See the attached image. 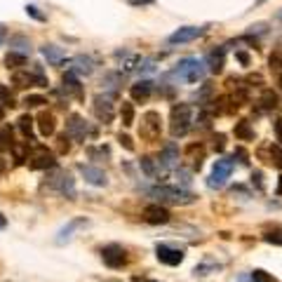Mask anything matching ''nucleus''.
<instances>
[{
    "instance_id": "nucleus-6",
    "label": "nucleus",
    "mask_w": 282,
    "mask_h": 282,
    "mask_svg": "<svg viewBox=\"0 0 282 282\" xmlns=\"http://www.w3.org/2000/svg\"><path fill=\"white\" fill-rule=\"evenodd\" d=\"M101 259L108 268H123L125 263H127V252L120 245H106L101 249Z\"/></svg>"
},
{
    "instance_id": "nucleus-21",
    "label": "nucleus",
    "mask_w": 282,
    "mask_h": 282,
    "mask_svg": "<svg viewBox=\"0 0 282 282\" xmlns=\"http://www.w3.org/2000/svg\"><path fill=\"white\" fill-rule=\"evenodd\" d=\"M64 94L66 96H71V94L80 96L83 94V90H80V85H78V80H76V73H71V71L64 76Z\"/></svg>"
},
{
    "instance_id": "nucleus-37",
    "label": "nucleus",
    "mask_w": 282,
    "mask_h": 282,
    "mask_svg": "<svg viewBox=\"0 0 282 282\" xmlns=\"http://www.w3.org/2000/svg\"><path fill=\"white\" fill-rule=\"evenodd\" d=\"M0 99H3L7 106H14V99H12V94H10V90H7L5 85H0Z\"/></svg>"
},
{
    "instance_id": "nucleus-25",
    "label": "nucleus",
    "mask_w": 282,
    "mask_h": 282,
    "mask_svg": "<svg viewBox=\"0 0 282 282\" xmlns=\"http://www.w3.org/2000/svg\"><path fill=\"white\" fill-rule=\"evenodd\" d=\"M266 151H268V165L277 167V170H282V151L277 148V146H266Z\"/></svg>"
},
{
    "instance_id": "nucleus-44",
    "label": "nucleus",
    "mask_w": 282,
    "mask_h": 282,
    "mask_svg": "<svg viewBox=\"0 0 282 282\" xmlns=\"http://www.w3.org/2000/svg\"><path fill=\"white\" fill-rule=\"evenodd\" d=\"M275 134H277V141H282V118L275 120Z\"/></svg>"
},
{
    "instance_id": "nucleus-33",
    "label": "nucleus",
    "mask_w": 282,
    "mask_h": 282,
    "mask_svg": "<svg viewBox=\"0 0 282 282\" xmlns=\"http://www.w3.org/2000/svg\"><path fill=\"white\" fill-rule=\"evenodd\" d=\"M0 148L5 151V148H12V132L10 127H3L0 130Z\"/></svg>"
},
{
    "instance_id": "nucleus-45",
    "label": "nucleus",
    "mask_w": 282,
    "mask_h": 282,
    "mask_svg": "<svg viewBox=\"0 0 282 282\" xmlns=\"http://www.w3.org/2000/svg\"><path fill=\"white\" fill-rule=\"evenodd\" d=\"M214 146H216V148H223V134H219V137H216V141H214Z\"/></svg>"
},
{
    "instance_id": "nucleus-27",
    "label": "nucleus",
    "mask_w": 282,
    "mask_h": 282,
    "mask_svg": "<svg viewBox=\"0 0 282 282\" xmlns=\"http://www.w3.org/2000/svg\"><path fill=\"white\" fill-rule=\"evenodd\" d=\"M120 116H123V125L130 127L134 123V106L130 101H123V108H120Z\"/></svg>"
},
{
    "instance_id": "nucleus-52",
    "label": "nucleus",
    "mask_w": 282,
    "mask_h": 282,
    "mask_svg": "<svg viewBox=\"0 0 282 282\" xmlns=\"http://www.w3.org/2000/svg\"><path fill=\"white\" fill-rule=\"evenodd\" d=\"M277 195H282V179H280V188H277Z\"/></svg>"
},
{
    "instance_id": "nucleus-15",
    "label": "nucleus",
    "mask_w": 282,
    "mask_h": 282,
    "mask_svg": "<svg viewBox=\"0 0 282 282\" xmlns=\"http://www.w3.org/2000/svg\"><path fill=\"white\" fill-rule=\"evenodd\" d=\"M160 165L165 167V170H172V167H179V146L177 144H167L162 146V151H160Z\"/></svg>"
},
{
    "instance_id": "nucleus-39",
    "label": "nucleus",
    "mask_w": 282,
    "mask_h": 282,
    "mask_svg": "<svg viewBox=\"0 0 282 282\" xmlns=\"http://www.w3.org/2000/svg\"><path fill=\"white\" fill-rule=\"evenodd\" d=\"M87 153H90L92 158H106V155H108V148H106V146H99V148H90Z\"/></svg>"
},
{
    "instance_id": "nucleus-8",
    "label": "nucleus",
    "mask_w": 282,
    "mask_h": 282,
    "mask_svg": "<svg viewBox=\"0 0 282 282\" xmlns=\"http://www.w3.org/2000/svg\"><path fill=\"white\" fill-rule=\"evenodd\" d=\"M28 160H31V162H28V167H31V170H49V167L57 165L54 155H52L45 146H38V148H35V153Z\"/></svg>"
},
{
    "instance_id": "nucleus-30",
    "label": "nucleus",
    "mask_w": 282,
    "mask_h": 282,
    "mask_svg": "<svg viewBox=\"0 0 282 282\" xmlns=\"http://www.w3.org/2000/svg\"><path fill=\"white\" fill-rule=\"evenodd\" d=\"M261 106H263L266 110H268V108H275V106H277V96H275V92H273V90H266V92H263V96H261Z\"/></svg>"
},
{
    "instance_id": "nucleus-9",
    "label": "nucleus",
    "mask_w": 282,
    "mask_h": 282,
    "mask_svg": "<svg viewBox=\"0 0 282 282\" xmlns=\"http://www.w3.org/2000/svg\"><path fill=\"white\" fill-rule=\"evenodd\" d=\"M155 254H158V259L162 263H167V266H179V263L184 261V249L172 247V245H158V247H155Z\"/></svg>"
},
{
    "instance_id": "nucleus-10",
    "label": "nucleus",
    "mask_w": 282,
    "mask_h": 282,
    "mask_svg": "<svg viewBox=\"0 0 282 282\" xmlns=\"http://www.w3.org/2000/svg\"><path fill=\"white\" fill-rule=\"evenodd\" d=\"M202 33H205V28H200V26H184V28H179V31H174V33L167 38V42H170V45H184V42H191V40H195V38H200Z\"/></svg>"
},
{
    "instance_id": "nucleus-49",
    "label": "nucleus",
    "mask_w": 282,
    "mask_h": 282,
    "mask_svg": "<svg viewBox=\"0 0 282 282\" xmlns=\"http://www.w3.org/2000/svg\"><path fill=\"white\" fill-rule=\"evenodd\" d=\"M3 40H5V28L0 26V42H3Z\"/></svg>"
},
{
    "instance_id": "nucleus-40",
    "label": "nucleus",
    "mask_w": 282,
    "mask_h": 282,
    "mask_svg": "<svg viewBox=\"0 0 282 282\" xmlns=\"http://www.w3.org/2000/svg\"><path fill=\"white\" fill-rule=\"evenodd\" d=\"M69 134H64V137H59V151H62V153H66V151H69V148H71V144H69Z\"/></svg>"
},
{
    "instance_id": "nucleus-47",
    "label": "nucleus",
    "mask_w": 282,
    "mask_h": 282,
    "mask_svg": "<svg viewBox=\"0 0 282 282\" xmlns=\"http://www.w3.org/2000/svg\"><path fill=\"white\" fill-rule=\"evenodd\" d=\"M238 59H240V62H242V64H249V57H247V54H245V52H240V54H238Z\"/></svg>"
},
{
    "instance_id": "nucleus-42",
    "label": "nucleus",
    "mask_w": 282,
    "mask_h": 282,
    "mask_svg": "<svg viewBox=\"0 0 282 282\" xmlns=\"http://www.w3.org/2000/svg\"><path fill=\"white\" fill-rule=\"evenodd\" d=\"M177 179H179L184 186H188V184H191V174L188 172H177Z\"/></svg>"
},
{
    "instance_id": "nucleus-24",
    "label": "nucleus",
    "mask_w": 282,
    "mask_h": 282,
    "mask_svg": "<svg viewBox=\"0 0 282 282\" xmlns=\"http://www.w3.org/2000/svg\"><path fill=\"white\" fill-rule=\"evenodd\" d=\"M207 62H209V69H212L214 73H219V71L223 69V49H214V52H209Z\"/></svg>"
},
{
    "instance_id": "nucleus-14",
    "label": "nucleus",
    "mask_w": 282,
    "mask_h": 282,
    "mask_svg": "<svg viewBox=\"0 0 282 282\" xmlns=\"http://www.w3.org/2000/svg\"><path fill=\"white\" fill-rule=\"evenodd\" d=\"M78 172L85 177V181L87 184H92V186H106V174H103V170H99V167H92V165H78Z\"/></svg>"
},
{
    "instance_id": "nucleus-20",
    "label": "nucleus",
    "mask_w": 282,
    "mask_h": 282,
    "mask_svg": "<svg viewBox=\"0 0 282 282\" xmlns=\"http://www.w3.org/2000/svg\"><path fill=\"white\" fill-rule=\"evenodd\" d=\"M38 127H40L42 137H52V134H54V130H57L54 116H52V113H40V116H38Z\"/></svg>"
},
{
    "instance_id": "nucleus-22",
    "label": "nucleus",
    "mask_w": 282,
    "mask_h": 282,
    "mask_svg": "<svg viewBox=\"0 0 282 282\" xmlns=\"http://www.w3.org/2000/svg\"><path fill=\"white\" fill-rule=\"evenodd\" d=\"M151 90H153L151 80H141V83L132 85V96H134V99H146V96L151 94Z\"/></svg>"
},
{
    "instance_id": "nucleus-51",
    "label": "nucleus",
    "mask_w": 282,
    "mask_h": 282,
    "mask_svg": "<svg viewBox=\"0 0 282 282\" xmlns=\"http://www.w3.org/2000/svg\"><path fill=\"white\" fill-rule=\"evenodd\" d=\"M3 118H5V108H3V106H0V120H3Z\"/></svg>"
},
{
    "instance_id": "nucleus-28",
    "label": "nucleus",
    "mask_w": 282,
    "mask_h": 282,
    "mask_svg": "<svg viewBox=\"0 0 282 282\" xmlns=\"http://www.w3.org/2000/svg\"><path fill=\"white\" fill-rule=\"evenodd\" d=\"M235 137H238V139H245V141L254 137V132L249 130V123H245V120H242V123L235 125Z\"/></svg>"
},
{
    "instance_id": "nucleus-17",
    "label": "nucleus",
    "mask_w": 282,
    "mask_h": 282,
    "mask_svg": "<svg viewBox=\"0 0 282 282\" xmlns=\"http://www.w3.org/2000/svg\"><path fill=\"white\" fill-rule=\"evenodd\" d=\"M141 170H144V174L148 179H155V181H160L162 174H165V167L160 162H155L153 158H141Z\"/></svg>"
},
{
    "instance_id": "nucleus-1",
    "label": "nucleus",
    "mask_w": 282,
    "mask_h": 282,
    "mask_svg": "<svg viewBox=\"0 0 282 282\" xmlns=\"http://www.w3.org/2000/svg\"><path fill=\"white\" fill-rule=\"evenodd\" d=\"M151 195L158 202H170V205H191V202H195V195L179 186H158L151 191Z\"/></svg>"
},
{
    "instance_id": "nucleus-5",
    "label": "nucleus",
    "mask_w": 282,
    "mask_h": 282,
    "mask_svg": "<svg viewBox=\"0 0 282 282\" xmlns=\"http://www.w3.org/2000/svg\"><path fill=\"white\" fill-rule=\"evenodd\" d=\"M66 134H69L71 139H76V141H87V137L94 134V130H92L80 116H71L69 123H66Z\"/></svg>"
},
{
    "instance_id": "nucleus-16",
    "label": "nucleus",
    "mask_w": 282,
    "mask_h": 282,
    "mask_svg": "<svg viewBox=\"0 0 282 282\" xmlns=\"http://www.w3.org/2000/svg\"><path fill=\"white\" fill-rule=\"evenodd\" d=\"M94 71V59L92 57H85V54H78L73 62H71V73L76 76H90Z\"/></svg>"
},
{
    "instance_id": "nucleus-46",
    "label": "nucleus",
    "mask_w": 282,
    "mask_h": 282,
    "mask_svg": "<svg viewBox=\"0 0 282 282\" xmlns=\"http://www.w3.org/2000/svg\"><path fill=\"white\" fill-rule=\"evenodd\" d=\"M252 179L256 181V186H259V188L263 186V184H261V174H259V172H254V174H252Z\"/></svg>"
},
{
    "instance_id": "nucleus-18",
    "label": "nucleus",
    "mask_w": 282,
    "mask_h": 282,
    "mask_svg": "<svg viewBox=\"0 0 282 282\" xmlns=\"http://www.w3.org/2000/svg\"><path fill=\"white\" fill-rule=\"evenodd\" d=\"M85 223H87V221H85V216H78V219H71L69 223H66V226H64L62 231H59V238H57V242H59V245H64V242H69L71 238H73V231H76V228H80V226H85Z\"/></svg>"
},
{
    "instance_id": "nucleus-36",
    "label": "nucleus",
    "mask_w": 282,
    "mask_h": 282,
    "mask_svg": "<svg viewBox=\"0 0 282 282\" xmlns=\"http://www.w3.org/2000/svg\"><path fill=\"white\" fill-rule=\"evenodd\" d=\"M24 103H26V106H42V103H47V101H45V96H40V94H28L26 99H24Z\"/></svg>"
},
{
    "instance_id": "nucleus-29",
    "label": "nucleus",
    "mask_w": 282,
    "mask_h": 282,
    "mask_svg": "<svg viewBox=\"0 0 282 282\" xmlns=\"http://www.w3.org/2000/svg\"><path fill=\"white\" fill-rule=\"evenodd\" d=\"M5 64H7V66H12V69H19V66H24V64H26V57L17 54V52H10V54L5 57Z\"/></svg>"
},
{
    "instance_id": "nucleus-43",
    "label": "nucleus",
    "mask_w": 282,
    "mask_h": 282,
    "mask_svg": "<svg viewBox=\"0 0 282 282\" xmlns=\"http://www.w3.org/2000/svg\"><path fill=\"white\" fill-rule=\"evenodd\" d=\"M26 12L31 14V17H35V19H42V14L38 12V7H33V5H28V7H26Z\"/></svg>"
},
{
    "instance_id": "nucleus-35",
    "label": "nucleus",
    "mask_w": 282,
    "mask_h": 282,
    "mask_svg": "<svg viewBox=\"0 0 282 282\" xmlns=\"http://www.w3.org/2000/svg\"><path fill=\"white\" fill-rule=\"evenodd\" d=\"M263 240L268 245H282V231H270V233L263 235Z\"/></svg>"
},
{
    "instance_id": "nucleus-2",
    "label": "nucleus",
    "mask_w": 282,
    "mask_h": 282,
    "mask_svg": "<svg viewBox=\"0 0 282 282\" xmlns=\"http://www.w3.org/2000/svg\"><path fill=\"white\" fill-rule=\"evenodd\" d=\"M191 123H193V108L188 103H177L172 108V137H186L188 130H191Z\"/></svg>"
},
{
    "instance_id": "nucleus-48",
    "label": "nucleus",
    "mask_w": 282,
    "mask_h": 282,
    "mask_svg": "<svg viewBox=\"0 0 282 282\" xmlns=\"http://www.w3.org/2000/svg\"><path fill=\"white\" fill-rule=\"evenodd\" d=\"M132 5H151V0H132Z\"/></svg>"
},
{
    "instance_id": "nucleus-32",
    "label": "nucleus",
    "mask_w": 282,
    "mask_h": 282,
    "mask_svg": "<svg viewBox=\"0 0 282 282\" xmlns=\"http://www.w3.org/2000/svg\"><path fill=\"white\" fill-rule=\"evenodd\" d=\"M137 71L139 73H153V71H155V59H151V57H148V59H139V66H137Z\"/></svg>"
},
{
    "instance_id": "nucleus-26",
    "label": "nucleus",
    "mask_w": 282,
    "mask_h": 282,
    "mask_svg": "<svg viewBox=\"0 0 282 282\" xmlns=\"http://www.w3.org/2000/svg\"><path fill=\"white\" fill-rule=\"evenodd\" d=\"M19 130H21V134H24L26 139L33 137V118H31V116H21L19 118Z\"/></svg>"
},
{
    "instance_id": "nucleus-4",
    "label": "nucleus",
    "mask_w": 282,
    "mask_h": 282,
    "mask_svg": "<svg viewBox=\"0 0 282 282\" xmlns=\"http://www.w3.org/2000/svg\"><path fill=\"white\" fill-rule=\"evenodd\" d=\"M233 160L231 158H221L216 160V165H214L212 170V177H209V181H207V186L209 188H221L223 184L228 181V177H231V172H233Z\"/></svg>"
},
{
    "instance_id": "nucleus-11",
    "label": "nucleus",
    "mask_w": 282,
    "mask_h": 282,
    "mask_svg": "<svg viewBox=\"0 0 282 282\" xmlns=\"http://www.w3.org/2000/svg\"><path fill=\"white\" fill-rule=\"evenodd\" d=\"M144 221L146 223H151V226H162V223L170 221V212L160 205H148L144 209Z\"/></svg>"
},
{
    "instance_id": "nucleus-12",
    "label": "nucleus",
    "mask_w": 282,
    "mask_h": 282,
    "mask_svg": "<svg viewBox=\"0 0 282 282\" xmlns=\"http://www.w3.org/2000/svg\"><path fill=\"white\" fill-rule=\"evenodd\" d=\"M141 137H146V139H158L160 137V116L155 113V110H148V113L144 116Z\"/></svg>"
},
{
    "instance_id": "nucleus-38",
    "label": "nucleus",
    "mask_w": 282,
    "mask_h": 282,
    "mask_svg": "<svg viewBox=\"0 0 282 282\" xmlns=\"http://www.w3.org/2000/svg\"><path fill=\"white\" fill-rule=\"evenodd\" d=\"M252 282H275V280L268 277L263 270H254V273H252Z\"/></svg>"
},
{
    "instance_id": "nucleus-3",
    "label": "nucleus",
    "mask_w": 282,
    "mask_h": 282,
    "mask_svg": "<svg viewBox=\"0 0 282 282\" xmlns=\"http://www.w3.org/2000/svg\"><path fill=\"white\" fill-rule=\"evenodd\" d=\"M205 73H207L205 64L198 62V59H184L174 69V76L179 78V80H186V83H198V80L205 78Z\"/></svg>"
},
{
    "instance_id": "nucleus-7",
    "label": "nucleus",
    "mask_w": 282,
    "mask_h": 282,
    "mask_svg": "<svg viewBox=\"0 0 282 282\" xmlns=\"http://www.w3.org/2000/svg\"><path fill=\"white\" fill-rule=\"evenodd\" d=\"M49 186L59 191L66 198H76V184H73V177L69 172H57L52 179H49Z\"/></svg>"
},
{
    "instance_id": "nucleus-31",
    "label": "nucleus",
    "mask_w": 282,
    "mask_h": 282,
    "mask_svg": "<svg viewBox=\"0 0 282 282\" xmlns=\"http://www.w3.org/2000/svg\"><path fill=\"white\" fill-rule=\"evenodd\" d=\"M270 69H273V76H275L277 85L282 87V57H273L270 59Z\"/></svg>"
},
{
    "instance_id": "nucleus-19",
    "label": "nucleus",
    "mask_w": 282,
    "mask_h": 282,
    "mask_svg": "<svg viewBox=\"0 0 282 282\" xmlns=\"http://www.w3.org/2000/svg\"><path fill=\"white\" fill-rule=\"evenodd\" d=\"M42 54H45V59L49 64H54V66H62L66 62V52L62 47H57V45H45L42 47Z\"/></svg>"
},
{
    "instance_id": "nucleus-34",
    "label": "nucleus",
    "mask_w": 282,
    "mask_h": 282,
    "mask_svg": "<svg viewBox=\"0 0 282 282\" xmlns=\"http://www.w3.org/2000/svg\"><path fill=\"white\" fill-rule=\"evenodd\" d=\"M120 80H123V78L118 76V73H108V76L103 78V83H106V87H108L110 92H116V90H118V83H120Z\"/></svg>"
},
{
    "instance_id": "nucleus-13",
    "label": "nucleus",
    "mask_w": 282,
    "mask_h": 282,
    "mask_svg": "<svg viewBox=\"0 0 282 282\" xmlns=\"http://www.w3.org/2000/svg\"><path fill=\"white\" fill-rule=\"evenodd\" d=\"M94 113L99 120L103 123H110L113 118H116V110H113V101H110V96H96L94 99Z\"/></svg>"
},
{
    "instance_id": "nucleus-23",
    "label": "nucleus",
    "mask_w": 282,
    "mask_h": 282,
    "mask_svg": "<svg viewBox=\"0 0 282 282\" xmlns=\"http://www.w3.org/2000/svg\"><path fill=\"white\" fill-rule=\"evenodd\" d=\"M10 45H12V49H10V52H17V54H24V57H26L28 52H31V42H28L26 38H21V35L12 38V40H10Z\"/></svg>"
},
{
    "instance_id": "nucleus-41",
    "label": "nucleus",
    "mask_w": 282,
    "mask_h": 282,
    "mask_svg": "<svg viewBox=\"0 0 282 282\" xmlns=\"http://www.w3.org/2000/svg\"><path fill=\"white\" fill-rule=\"evenodd\" d=\"M118 139H120V144H123L125 148H127V151H134V144H132V139L127 137V134H120Z\"/></svg>"
},
{
    "instance_id": "nucleus-50",
    "label": "nucleus",
    "mask_w": 282,
    "mask_h": 282,
    "mask_svg": "<svg viewBox=\"0 0 282 282\" xmlns=\"http://www.w3.org/2000/svg\"><path fill=\"white\" fill-rule=\"evenodd\" d=\"M5 226V216H3V214H0V228Z\"/></svg>"
}]
</instances>
